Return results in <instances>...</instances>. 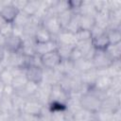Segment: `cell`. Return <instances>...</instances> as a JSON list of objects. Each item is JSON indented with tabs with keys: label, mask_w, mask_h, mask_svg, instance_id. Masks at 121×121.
Instances as JSON below:
<instances>
[{
	"label": "cell",
	"mask_w": 121,
	"mask_h": 121,
	"mask_svg": "<svg viewBox=\"0 0 121 121\" xmlns=\"http://www.w3.org/2000/svg\"><path fill=\"white\" fill-rule=\"evenodd\" d=\"M5 55H6V50H5V48H4L3 46H0V63L2 62V60H3L4 57H5Z\"/></svg>",
	"instance_id": "obj_24"
},
{
	"label": "cell",
	"mask_w": 121,
	"mask_h": 121,
	"mask_svg": "<svg viewBox=\"0 0 121 121\" xmlns=\"http://www.w3.org/2000/svg\"><path fill=\"white\" fill-rule=\"evenodd\" d=\"M56 37H57V43L59 45H66L70 47H75L78 43L75 33H72L65 29H62Z\"/></svg>",
	"instance_id": "obj_8"
},
{
	"label": "cell",
	"mask_w": 121,
	"mask_h": 121,
	"mask_svg": "<svg viewBox=\"0 0 121 121\" xmlns=\"http://www.w3.org/2000/svg\"><path fill=\"white\" fill-rule=\"evenodd\" d=\"M25 75L28 81L41 84L43 80V68L37 65H29L25 69Z\"/></svg>",
	"instance_id": "obj_3"
},
{
	"label": "cell",
	"mask_w": 121,
	"mask_h": 121,
	"mask_svg": "<svg viewBox=\"0 0 121 121\" xmlns=\"http://www.w3.org/2000/svg\"><path fill=\"white\" fill-rule=\"evenodd\" d=\"M106 34L109 40L110 44H115L119 43L121 42V32L118 28H112V29H107Z\"/></svg>",
	"instance_id": "obj_18"
},
{
	"label": "cell",
	"mask_w": 121,
	"mask_h": 121,
	"mask_svg": "<svg viewBox=\"0 0 121 121\" xmlns=\"http://www.w3.org/2000/svg\"><path fill=\"white\" fill-rule=\"evenodd\" d=\"M73 48L74 47H70V46H66V45H59L57 51L61 60H69L70 54H71V51Z\"/></svg>",
	"instance_id": "obj_20"
},
{
	"label": "cell",
	"mask_w": 121,
	"mask_h": 121,
	"mask_svg": "<svg viewBox=\"0 0 121 121\" xmlns=\"http://www.w3.org/2000/svg\"><path fill=\"white\" fill-rule=\"evenodd\" d=\"M40 59L42 66L44 69H56L61 61V59L57 50L40 56Z\"/></svg>",
	"instance_id": "obj_2"
},
{
	"label": "cell",
	"mask_w": 121,
	"mask_h": 121,
	"mask_svg": "<svg viewBox=\"0 0 121 121\" xmlns=\"http://www.w3.org/2000/svg\"><path fill=\"white\" fill-rule=\"evenodd\" d=\"M40 7H41V2H39V1H27L26 5L25 6V8L22 11H24L28 16L32 17V16L36 15L38 10L40 9Z\"/></svg>",
	"instance_id": "obj_15"
},
{
	"label": "cell",
	"mask_w": 121,
	"mask_h": 121,
	"mask_svg": "<svg viewBox=\"0 0 121 121\" xmlns=\"http://www.w3.org/2000/svg\"><path fill=\"white\" fill-rule=\"evenodd\" d=\"M13 78L14 76L9 67H7L0 72V82L4 85H11Z\"/></svg>",
	"instance_id": "obj_19"
},
{
	"label": "cell",
	"mask_w": 121,
	"mask_h": 121,
	"mask_svg": "<svg viewBox=\"0 0 121 121\" xmlns=\"http://www.w3.org/2000/svg\"><path fill=\"white\" fill-rule=\"evenodd\" d=\"M95 26V17L79 15V29L91 30Z\"/></svg>",
	"instance_id": "obj_17"
},
{
	"label": "cell",
	"mask_w": 121,
	"mask_h": 121,
	"mask_svg": "<svg viewBox=\"0 0 121 121\" xmlns=\"http://www.w3.org/2000/svg\"><path fill=\"white\" fill-rule=\"evenodd\" d=\"M22 110L25 112L26 114L37 117L38 115H40V114L42 113V111H43V104H42L41 102H39L36 98H34V97L32 96V97L27 98V99L25 101Z\"/></svg>",
	"instance_id": "obj_4"
},
{
	"label": "cell",
	"mask_w": 121,
	"mask_h": 121,
	"mask_svg": "<svg viewBox=\"0 0 121 121\" xmlns=\"http://www.w3.org/2000/svg\"><path fill=\"white\" fill-rule=\"evenodd\" d=\"M58 43L56 40H51L47 43H36V55L38 56H43L46 53L56 51L58 49Z\"/></svg>",
	"instance_id": "obj_10"
},
{
	"label": "cell",
	"mask_w": 121,
	"mask_h": 121,
	"mask_svg": "<svg viewBox=\"0 0 121 121\" xmlns=\"http://www.w3.org/2000/svg\"><path fill=\"white\" fill-rule=\"evenodd\" d=\"M105 50H106V52L108 53V55L111 57V59L113 61L120 60V56H121V45H120V43H115V44H109L108 47Z\"/></svg>",
	"instance_id": "obj_16"
},
{
	"label": "cell",
	"mask_w": 121,
	"mask_h": 121,
	"mask_svg": "<svg viewBox=\"0 0 121 121\" xmlns=\"http://www.w3.org/2000/svg\"><path fill=\"white\" fill-rule=\"evenodd\" d=\"M97 77H98L97 70L95 68H92L90 70L81 72L79 75V79H80L81 84H83L87 87H92L95 84Z\"/></svg>",
	"instance_id": "obj_9"
},
{
	"label": "cell",
	"mask_w": 121,
	"mask_h": 121,
	"mask_svg": "<svg viewBox=\"0 0 121 121\" xmlns=\"http://www.w3.org/2000/svg\"><path fill=\"white\" fill-rule=\"evenodd\" d=\"M42 25L46 28V30L54 37L57 36L61 30V26L60 25V22L57 18V15H53V16H47L45 18L43 19L42 21Z\"/></svg>",
	"instance_id": "obj_7"
},
{
	"label": "cell",
	"mask_w": 121,
	"mask_h": 121,
	"mask_svg": "<svg viewBox=\"0 0 121 121\" xmlns=\"http://www.w3.org/2000/svg\"><path fill=\"white\" fill-rule=\"evenodd\" d=\"M91 41H92L93 47L96 50H105L108 47V45L110 44L107 34H106V31L97 35V36L92 37Z\"/></svg>",
	"instance_id": "obj_13"
},
{
	"label": "cell",
	"mask_w": 121,
	"mask_h": 121,
	"mask_svg": "<svg viewBox=\"0 0 121 121\" xmlns=\"http://www.w3.org/2000/svg\"><path fill=\"white\" fill-rule=\"evenodd\" d=\"M34 40L36 43H47L51 40H53V36L46 30V28L42 25V23L38 26L35 34H34Z\"/></svg>",
	"instance_id": "obj_11"
},
{
	"label": "cell",
	"mask_w": 121,
	"mask_h": 121,
	"mask_svg": "<svg viewBox=\"0 0 121 121\" xmlns=\"http://www.w3.org/2000/svg\"><path fill=\"white\" fill-rule=\"evenodd\" d=\"M83 58V54L75 46L73 49H72V51H71V54H70V58H69V60H72L74 63L75 62H77V61H78L79 60H81Z\"/></svg>",
	"instance_id": "obj_22"
},
{
	"label": "cell",
	"mask_w": 121,
	"mask_h": 121,
	"mask_svg": "<svg viewBox=\"0 0 121 121\" xmlns=\"http://www.w3.org/2000/svg\"><path fill=\"white\" fill-rule=\"evenodd\" d=\"M76 39L78 42L80 41H87V40H91V32L90 30H85V29H78L76 33Z\"/></svg>",
	"instance_id": "obj_21"
},
{
	"label": "cell",
	"mask_w": 121,
	"mask_h": 121,
	"mask_svg": "<svg viewBox=\"0 0 121 121\" xmlns=\"http://www.w3.org/2000/svg\"><path fill=\"white\" fill-rule=\"evenodd\" d=\"M74 13H75V11H73L72 9H67L63 12H60V13L57 14V18H58V20L60 22V25L62 29L66 28V26H68L70 20L72 19V17L74 15Z\"/></svg>",
	"instance_id": "obj_14"
},
{
	"label": "cell",
	"mask_w": 121,
	"mask_h": 121,
	"mask_svg": "<svg viewBox=\"0 0 121 121\" xmlns=\"http://www.w3.org/2000/svg\"><path fill=\"white\" fill-rule=\"evenodd\" d=\"M19 9L12 4V2L5 3L2 6H0V16L7 22V23H13L16 19Z\"/></svg>",
	"instance_id": "obj_5"
},
{
	"label": "cell",
	"mask_w": 121,
	"mask_h": 121,
	"mask_svg": "<svg viewBox=\"0 0 121 121\" xmlns=\"http://www.w3.org/2000/svg\"><path fill=\"white\" fill-rule=\"evenodd\" d=\"M6 38H7V36H5L4 34H2L0 32V46H3L4 47L5 43H6Z\"/></svg>",
	"instance_id": "obj_23"
},
{
	"label": "cell",
	"mask_w": 121,
	"mask_h": 121,
	"mask_svg": "<svg viewBox=\"0 0 121 121\" xmlns=\"http://www.w3.org/2000/svg\"><path fill=\"white\" fill-rule=\"evenodd\" d=\"M22 43H23V38L21 36L12 33L7 36L4 48L8 53H17L20 52Z\"/></svg>",
	"instance_id": "obj_6"
},
{
	"label": "cell",
	"mask_w": 121,
	"mask_h": 121,
	"mask_svg": "<svg viewBox=\"0 0 121 121\" xmlns=\"http://www.w3.org/2000/svg\"><path fill=\"white\" fill-rule=\"evenodd\" d=\"M111 84H112V78H110L107 75L98 74V77H97L95 84L93 85V87L107 94L108 90L111 88Z\"/></svg>",
	"instance_id": "obj_12"
},
{
	"label": "cell",
	"mask_w": 121,
	"mask_h": 121,
	"mask_svg": "<svg viewBox=\"0 0 121 121\" xmlns=\"http://www.w3.org/2000/svg\"><path fill=\"white\" fill-rule=\"evenodd\" d=\"M113 60L111 59V57L108 55L106 50H96L95 51V54L92 58V63L95 69L97 71L99 70H105L108 67L112 65Z\"/></svg>",
	"instance_id": "obj_1"
}]
</instances>
